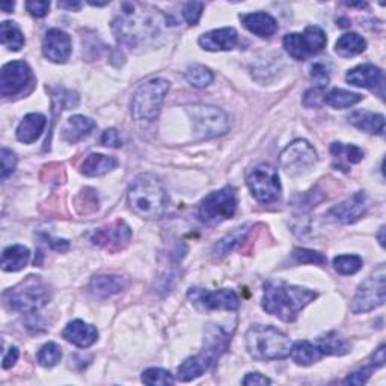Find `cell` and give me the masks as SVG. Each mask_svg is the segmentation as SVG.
<instances>
[{
    "instance_id": "obj_1",
    "label": "cell",
    "mask_w": 386,
    "mask_h": 386,
    "mask_svg": "<svg viewBox=\"0 0 386 386\" xmlns=\"http://www.w3.org/2000/svg\"><path fill=\"white\" fill-rule=\"evenodd\" d=\"M165 17L151 6L138 2H124L120 14L113 20L115 37L122 46L138 47L145 41L157 37Z\"/></svg>"
},
{
    "instance_id": "obj_2",
    "label": "cell",
    "mask_w": 386,
    "mask_h": 386,
    "mask_svg": "<svg viewBox=\"0 0 386 386\" xmlns=\"http://www.w3.org/2000/svg\"><path fill=\"white\" fill-rule=\"evenodd\" d=\"M317 298V293L284 281H271L264 285L263 308L282 321H294L298 314Z\"/></svg>"
},
{
    "instance_id": "obj_3",
    "label": "cell",
    "mask_w": 386,
    "mask_h": 386,
    "mask_svg": "<svg viewBox=\"0 0 386 386\" xmlns=\"http://www.w3.org/2000/svg\"><path fill=\"white\" fill-rule=\"evenodd\" d=\"M129 205L142 219H160L168 209V193L156 177L142 174L129 191Z\"/></svg>"
},
{
    "instance_id": "obj_4",
    "label": "cell",
    "mask_w": 386,
    "mask_h": 386,
    "mask_svg": "<svg viewBox=\"0 0 386 386\" xmlns=\"http://www.w3.org/2000/svg\"><path fill=\"white\" fill-rule=\"evenodd\" d=\"M291 339L273 326L257 325L246 334V348L257 361H278L291 353Z\"/></svg>"
},
{
    "instance_id": "obj_5",
    "label": "cell",
    "mask_w": 386,
    "mask_h": 386,
    "mask_svg": "<svg viewBox=\"0 0 386 386\" xmlns=\"http://www.w3.org/2000/svg\"><path fill=\"white\" fill-rule=\"evenodd\" d=\"M169 82L165 79H151L140 85L133 95L131 115L136 121H154L169 91Z\"/></svg>"
},
{
    "instance_id": "obj_6",
    "label": "cell",
    "mask_w": 386,
    "mask_h": 386,
    "mask_svg": "<svg viewBox=\"0 0 386 386\" xmlns=\"http://www.w3.org/2000/svg\"><path fill=\"white\" fill-rule=\"evenodd\" d=\"M50 300V293L38 278L29 276L13 290L6 293V303L13 311L32 314L46 307Z\"/></svg>"
},
{
    "instance_id": "obj_7",
    "label": "cell",
    "mask_w": 386,
    "mask_h": 386,
    "mask_svg": "<svg viewBox=\"0 0 386 386\" xmlns=\"http://www.w3.org/2000/svg\"><path fill=\"white\" fill-rule=\"evenodd\" d=\"M237 210V195L231 186L211 192L201 201L196 216L205 225H216L231 219Z\"/></svg>"
},
{
    "instance_id": "obj_8",
    "label": "cell",
    "mask_w": 386,
    "mask_h": 386,
    "mask_svg": "<svg viewBox=\"0 0 386 386\" xmlns=\"http://www.w3.org/2000/svg\"><path fill=\"white\" fill-rule=\"evenodd\" d=\"M187 113L193 122V131L201 139L218 138L230 130V116L214 106H188Z\"/></svg>"
},
{
    "instance_id": "obj_9",
    "label": "cell",
    "mask_w": 386,
    "mask_h": 386,
    "mask_svg": "<svg viewBox=\"0 0 386 386\" xmlns=\"http://www.w3.org/2000/svg\"><path fill=\"white\" fill-rule=\"evenodd\" d=\"M246 184L258 202L271 204L281 198V182L278 170L271 165H258L249 170Z\"/></svg>"
},
{
    "instance_id": "obj_10",
    "label": "cell",
    "mask_w": 386,
    "mask_h": 386,
    "mask_svg": "<svg viewBox=\"0 0 386 386\" xmlns=\"http://www.w3.org/2000/svg\"><path fill=\"white\" fill-rule=\"evenodd\" d=\"M385 280L386 272L385 266H379L377 271L371 276H368L367 280L359 285V289L352 300V311L355 314H362L373 311L376 308L382 307L385 303Z\"/></svg>"
},
{
    "instance_id": "obj_11",
    "label": "cell",
    "mask_w": 386,
    "mask_h": 386,
    "mask_svg": "<svg viewBox=\"0 0 386 386\" xmlns=\"http://www.w3.org/2000/svg\"><path fill=\"white\" fill-rule=\"evenodd\" d=\"M317 152L307 140H294L280 156L281 168L289 175H300L316 165Z\"/></svg>"
},
{
    "instance_id": "obj_12",
    "label": "cell",
    "mask_w": 386,
    "mask_h": 386,
    "mask_svg": "<svg viewBox=\"0 0 386 386\" xmlns=\"http://www.w3.org/2000/svg\"><path fill=\"white\" fill-rule=\"evenodd\" d=\"M131 230L124 220H115L109 225L98 228L93 232L91 241L94 246L116 252L130 243Z\"/></svg>"
},
{
    "instance_id": "obj_13",
    "label": "cell",
    "mask_w": 386,
    "mask_h": 386,
    "mask_svg": "<svg viewBox=\"0 0 386 386\" xmlns=\"http://www.w3.org/2000/svg\"><path fill=\"white\" fill-rule=\"evenodd\" d=\"M31 80V68L23 61H13L6 64L0 73V94L14 97L22 93Z\"/></svg>"
},
{
    "instance_id": "obj_14",
    "label": "cell",
    "mask_w": 386,
    "mask_h": 386,
    "mask_svg": "<svg viewBox=\"0 0 386 386\" xmlns=\"http://www.w3.org/2000/svg\"><path fill=\"white\" fill-rule=\"evenodd\" d=\"M188 298L200 303L205 309H227L236 311L240 307V299L234 290L222 289L218 291H207L195 289L188 291Z\"/></svg>"
},
{
    "instance_id": "obj_15",
    "label": "cell",
    "mask_w": 386,
    "mask_h": 386,
    "mask_svg": "<svg viewBox=\"0 0 386 386\" xmlns=\"http://www.w3.org/2000/svg\"><path fill=\"white\" fill-rule=\"evenodd\" d=\"M42 53L55 64H65L71 55V38L61 29L47 31L42 41Z\"/></svg>"
},
{
    "instance_id": "obj_16",
    "label": "cell",
    "mask_w": 386,
    "mask_h": 386,
    "mask_svg": "<svg viewBox=\"0 0 386 386\" xmlns=\"http://www.w3.org/2000/svg\"><path fill=\"white\" fill-rule=\"evenodd\" d=\"M368 210V200L364 192L353 195L352 198L341 202L337 207L332 209L328 216L339 223H353L359 218H362Z\"/></svg>"
},
{
    "instance_id": "obj_17",
    "label": "cell",
    "mask_w": 386,
    "mask_h": 386,
    "mask_svg": "<svg viewBox=\"0 0 386 386\" xmlns=\"http://www.w3.org/2000/svg\"><path fill=\"white\" fill-rule=\"evenodd\" d=\"M200 46L209 51H227L240 46V38L236 29L223 28L204 33L200 37Z\"/></svg>"
},
{
    "instance_id": "obj_18",
    "label": "cell",
    "mask_w": 386,
    "mask_h": 386,
    "mask_svg": "<svg viewBox=\"0 0 386 386\" xmlns=\"http://www.w3.org/2000/svg\"><path fill=\"white\" fill-rule=\"evenodd\" d=\"M62 337L71 344H74L80 348H86L91 347L97 341L98 330L93 325H88V323L82 320H74L68 323L64 332H62Z\"/></svg>"
},
{
    "instance_id": "obj_19",
    "label": "cell",
    "mask_w": 386,
    "mask_h": 386,
    "mask_svg": "<svg viewBox=\"0 0 386 386\" xmlns=\"http://www.w3.org/2000/svg\"><path fill=\"white\" fill-rule=\"evenodd\" d=\"M346 80L353 86L374 89L382 83V70L373 64H362L350 70Z\"/></svg>"
},
{
    "instance_id": "obj_20",
    "label": "cell",
    "mask_w": 386,
    "mask_h": 386,
    "mask_svg": "<svg viewBox=\"0 0 386 386\" xmlns=\"http://www.w3.org/2000/svg\"><path fill=\"white\" fill-rule=\"evenodd\" d=\"M240 20L250 33H254L257 37H262V38L272 37V35L278 31L276 20L272 15H268L266 13L243 14L240 15Z\"/></svg>"
},
{
    "instance_id": "obj_21",
    "label": "cell",
    "mask_w": 386,
    "mask_h": 386,
    "mask_svg": "<svg viewBox=\"0 0 386 386\" xmlns=\"http://www.w3.org/2000/svg\"><path fill=\"white\" fill-rule=\"evenodd\" d=\"M214 365V362L209 356H205L202 352L196 356L187 357L186 361L178 367L177 380L179 382H192L198 379L205 371H209Z\"/></svg>"
},
{
    "instance_id": "obj_22",
    "label": "cell",
    "mask_w": 386,
    "mask_h": 386,
    "mask_svg": "<svg viewBox=\"0 0 386 386\" xmlns=\"http://www.w3.org/2000/svg\"><path fill=\"white\" fill-rule=\"evenodd\" d=\"M47 120L41 113H29L26 115L23 121L17 129V139L23 143H33L40 139L44 129H46Z\"/></svg>"
},
{
    "instance_id": "obj_23",
    "label": "cell",
    "mask_w": 386,
    "mask_h": 386,
    "mask_svg": "<svg viewBox=\"0 0 386 386\" xmlns=\"http://www.w3.org/2000/svg\"><path fill=\"white\" fill-rule=\"evenodd\" d=\"M125 289V280L118 275H97L89 284V291L97 298H111Z\"/></svg>"
},
{
    "instance_id": "obj_24",
    "label": "cell",
    "mask_w": 386,
    "mask_h": 386,
    "mask_svg": "<svg viewBox=\"0 0 386 386\" xmlns=\"http://www.w3.org/2000/svg\"><path fill=\"white\" fill-rule=\"evenodd\" d=\"M348 122L353 124L356 129L370 134H379V136H382L385 133V116L380 113L355 111L348 115Z\"/></svg>"
},
{
    "instance_id": "obj_25",
    "label": "cell",
    "mask_w": 386,
    "mask_h": 386,
    "mask_svg": "<svg viewBox=\"0 0 386 386\" xmlns=\"http://www.w3.org/2000/svg\"><path fill=\"white\" fill-rule=\"evenodd\" d=\"M95 127L97 125L93 120H89L82 115H74L67 121L64 130H62V138L68 143H76L88 138Z\"/></svg>"
},
{
    "instance_id": "obj_26",
    "label": "cell",
    "mask_w": 386,
    "mask_h": 386,
    "mask_svg": "<svg viewBox=\"0 0 386 386\" xmlns=\"http://www.w3.org/2000/svg\"><path fill=\"white\" fill-rule=\"evenodd\" d=\"M31 250L23 245L6 248L2 254V268L5 272H19L29 263Z\"/></svg>"
},
{
    "instance_id": "obj_27",
    "label": "cell",
    "mask_w": 386,
    "mask_h": 386,
    "mask_svg": "<svg viewBox=\"0 0 386 386\" xmlns=\"http://www.w3.org/2000/svg\"><path fill=\"white\" fill-rule=\"evenodd\" d=\"M118 161L111 156L104 154H91L85 159L82 163V174L86 177H102L116 168Z\"/></svg>"
},
{
    "instance_id": "obj_28",
    "label": "cell",
    "mask_w": 386,
    "mask_h": 386,
    "mask_svg": "<svg viewBox=\"0 0 386 386\" xmlns=\"http://www.w3.org/2000/svg\"><path fill=\"white\" fill-rule=\"evenodd\" d=\"M317 347L320 348V352L323 355H332V356H343L350 352L348 341L346 338L341 337L338 332H329L325 337L319 338Z\"/></svg>"
},
{
    "instance_id": "obj_29",
    "label": "cell",
    "mask_w": 386,
    "mask_h": 386,
    "mask_svg": "<svg viewBox=\"0 0 386 386\" xmlns=\"http://www.w3.org/2000/svg\"><path fill=\"white\" fill-rule=\"evenodd\" d=\"M290 356L298 365L308 367V365H312L314 362H317L323 356V353L320 352V348L317 346L311 344L309 341H298V343H294L291 346Z\"/></svg>"
},
{
    "instance_id": "obj_30",
    "label": "cell",
    "mask_w": 386,
    "mask_h": 386,
    "mask_svg": "<svg viewBox=\"0 0 386 386\" xmlns=\"http://www.w3.org/2000/svg\"><path fill=\"white\" fill-rule=\"evenodd\" d=\"M367 49V41L357 33H346L335 44L337 55L341 58H352Z\"/></svg>"
},
{
    "instance_id": "obj_31",
    "label": "cell",
    "mask_w": 386,
    "mask_h": 386,
    "mask_svg": "<svg viewBox=\"0 0 386 386\" xmlns=\"http://www.w3.org/2000/svg\"><path fill=\"white\" fill-rule=\"evenodd\" d=\"M249 228H250V225L248 223V225H243L240 228H236L234 231H231L228 236L223 237L219 243L214 246V255H216L218 258H222V257L228 255L230 252H232L236 248H239L245 241L248 232H249Z\"/></svg>"
},
{
    "instance_id": "obj_32",
    "label": "cell",
    "mask_w": 386,
    "mask_h": 386,
    "mask_svg": "<svg viewBox=\"0 0 386 386\" xmlns=\"http://www.w3.org/2000/svg\"><path fill=\"white\" fill-rule=\"evenodd\" d=\"M362 95L356 93L346 91V89L334 88L330 89L329 93L325 94V103L335 107V109H347V107H352L357 104L359 102H362Z\"/></svg>"
},
{
    "instance_id": "obj_33",
    "label": "cell",
    "mask_w": 386,
    "mask_h": 386,
    "mask_svg": "<svg viewBox=\"0 0 386 386\" xmlns=\"http://www.w3.org/2000/svg\"><path fill=\"white\" fill-rule=\"evenodd\" d=\"M0 40L5 47L13 51H19L24 46L23 32L14 22H3L0 24Z\"/></svg>"
},
{
    "instance_id": "obj_34",
    "label": "cell",
    "mask_w": 386,
    "mask_h": 386,
    "mask_svg": "<svg viewBox=\"0 0 386 386\" xmlns=\"http://www.w3.org/2000/svg\"><path fill=\"white\" fill-rule=\"evenodd\" d=\"M303 42L305 47H307L308 56L309 55H317L323 49L326 47V33L319 26H308L307 29L303 32Z\"/></svg>"
},
{
    "instance_id": "obj_35",
    "label": "cell",
    "mask_w": 386,
    "mask_h": 386,
    "mask_svg": "<svg viewBox=\"0 0 386 386\" xmlns=\"http://www.w3.org/2000/svg\"><path fill=\"white\" fill-rule=\"evenodd\" d=\"M186 79L195 88H207L213 82L214 76L210 68L200 64H193L187 68Z\"/></svg>"
},
{
    "instance_id": "obj_36",
    "label": "cell",
    "mask_w": 386,
    "mask_h": 386,
    "mask_svg": "<svg viewBox=\"0 0 386 386\" xmlns=\"http://www.w3.org/2000/svg\"><path fill=\"white\" fill-rule=\"evenodd\" d=\"M330 152L335 159H344L347 163H359L364 159V151L356 145H344L335 142L330 145Z\"/></svg>"
},
{
    "instance_id": "obj_37",
    "label": "cell",
    "mask_w": 386,
    "mask_h": 386,
    "mask_svg": "<svg viewBox=\"0 0 386 386\" xmlns=\"http://www.w3.org/2000/svg\"><path fill=\"white\" fill-rule=\"evenodd\" d=\"M284 49L296 61H303L308 56L307 47H305L303 37L300 33H289L284 37Z\"/></svg>"
},
{
    "instance_id": "obj_38",
    "label": "cell",
    "mask_w": 386,
    "mask_h": 386,
    "mask_svg": "<svg viewBox=\"0 0 386 386\" xmlns=\"http://www.w3.org/2000/svg\"><path fill=\"white\" fill-rule=\"evenodd\" d=\"M334 267L339 275H355L362 268V258L357 255H338L334 258Z\"/></svg>"
},
{
    "instance_id": "obj_39",
    "label": "cell",
    "mask_w": 386,
    "mask_h": 386,
    "mask_svg": "<svg viewBox=\"0 0 386 386\" xmlns=\"http://www.w3.org/2000/svg\"><path fill=\"white\" fill-rule=\"evenodd\" d=\"M37 359H38L40 365L46 367V368H51V367H55L58 362H61L62 350L55 343H47L40 348Z\"/></svg>"
},
{
    "instance_id": "obj_40",
    "label": "cell",
    "mask_w": 386,
    "mask_h": 386,
    "mask_svg": "<svg viewBox=\"0 0 386 386\" xmlns=\"http://www.w3.org/2000/svg\"><path fill=\"white\" fill-rule=\"evenodd\" d=\"M142 382L147 385H172L174 377L161 368H148L142 373Z\"/></svg>"
},
{
    "instance_id": "obj_41",
    "label": "cell",
    "mask_w": 386,
    "mask_h": 386,
    "mask_svg": "<svg viewBox=\"0 0 386 386\" xmlns=\"http://www.w3.org/2000/svg\"><path fill=\"white\" fill-rule=\"evenodd\" d=\"M293 255L296 258V262L302 264H325L326 257L317 252V250L305 249V248H298L293 250Z\"/></svg>"
},
{
    "instance_id": "obj_42",
    "label": "cell",
    "mask_w": 386,
    "mask_h": 386,
    "mask_svg": "<svg viewBox=\"0 0 386 386\" xmlns=\"http://www.w3.org/2000/svg\"><path fill=\"white\" fill-rule=\"evenodd\" d=\"M0 165H2L0 177H2V179H6L15 170V166H17L15 152L3 147L2 151H0Z\"/></svg>"
},
{
    "instance_id": "obj_43",
    "label": "cell",
    "mask_w": 386,
    "mask_h": 386,
    "mask_svg": "<svg viewBox=\"0 0 386 386\" xmlns=\"http://www.w3.org/2000/svg\"><path fill=\"white\" fill-rule=\"evenodd\" d=\"M202 10H204V3H201V2H188V3H186L184 5V13H183L186 22L188 24L195 26L201 19Z\"/></svg>"
},
{
    "instance_id": "obj_44",
    "label": "cell",
    "mask_w": 386,
    "mask_h": 386,
    "mask_svg": "<svg viewBox=\"0 0 386 386\" xmlns=\"http://www.w3.org/2000/svg\"><path fill=\"white\" fill-rule=\"evenodd\" d=\"M325 88H312L303 95V104L307 107H319L325 103Z\"/></svg>"
},
{
    "instance_id": "obj_45",
    "label": "cell",
    "mask_w": 386,
    "mask_h": 386,
    "mask_svg": "<svg viewBox=\"0 0 386 386\" xmlns=\"http://www.w3.org/2000/svg\"><path fill=\"white\" fill-rule=\"evenodd\" d=\"M311 79L314 80V83H316L319 88H325L329 83V73H328V68L325 67V64H314L311 68Z\"/></svg>"
},
{
    "instance_id": "obj_46",
    "label": "cell",
    "mask_w": 386,
    "mask_h": 386,
    "mask_svg": "<svg viewBox=\"0 0 386 386\" xmlns=\"http://www.w3.org/2000/svg\"><path fill=\"white\" fill-rule=\"evenodd\" d=\"M373 365L370 367H367V368H361L359 371H355L352 374H348L346 379H344V385H365L367 380L370 379V376H371V371H373Z\"/></svg>"
},
{
    "instance_id": "obj_47",
    "label": "cell",
    "mask_w": 386,
    "mask_h": 386,
    "mask_svg": "<svg viewBox=\"0 0 386 386\" xmlns=\"http://www.w3.org/2000/svg\"><path fill=\"white\" fill-rule=\"evenodd\" d=\"M26 10L31 13L32 17H37V19H41V17H46L49 10H50V2H40V0H29L26 2Z\"/></svg>"
},
{
    "instance_id": "obj_48",
    "label": "cell",
    "mask_w": 386,
    "mask_h": 386,
    "mask_svg": "<svg viewBox=\"0 0 386 386\" xmlns=\"http://www.w3.org/2000/svg\"><path fill=\"white\" fill-rule=\"evenodd\" d=\"M100 143L104 147H111V148H120L122 145L121 138L118 131L115 129H107L100 138Z\"/></svg>"
},
{
    "instance_id": "obj_49",
    "label": "cell",
    "mask_w": 386,
    "mask_h": 386,
    "mask_svg": "<svg viewBox=\"0 0 386 386\" xmlns=\"http://www.w3.org/2000/svg\"><path fill=\"white\" fill-rule=\"evenodd\" d=\"M41 239L46 241V243L51 249L58 250V252H65V250H68V248H70L68 240H64V239H55V237H51L49 234H41Z\"/></svg>"
},
{
    "instance_id": "obj_50",
    "label": "cell",
    "mask_w": 386,
    "mask_h": 386,
    "mask_svg": "<svg viewBox=\"0 0 386 386\" xmlns=\"http://www.w3.org/2000/svg\"><path fill=\"white\" fill-rule=\"evenodd\" d=\"M272 380L271 379H267L266 376L263 374H259V373H249L246 377H245V380H243V385L245 386H257V385H271Z\"/></svg>"
},
{
    "instance_id": "obj_51",
    "label": "cell",
    "mask_w": 386,
    "mask_h": 386,
    "mask_svg": "<svg viewBox=\"0 0 386 386\" xmlns=\"http://www.w3.org/2000/svg\"><path fill=\"white\" fill-rule=\"evenodd\" d=\"M19 356H20L19 348L11 347L10 350H8V353L3 356L2 367L5 368V370H8V368H11L17 362V359H19Z\"/></svg>"
},
{
    "instance_id": "obj_52",
    "label": "cell",
    "mask_w": 386,
    "mask_h": 386,
    "mask_svg": "<svg viewBox=\"0 0 386 386\" xmlns=\"http://www.w3.org/2000/svg\"><path fill=\"white\" fill-rule=\"evenodd\" d=\"M385 361H386V357H385V346H380L379 348L376 350L374 355H373V367L374 368H379V367H383L385 365Z\"/></svg>"
},
{
    "instance_id": "obj_53",
    "label": "cell",
    "mask_w": 386,
    "mask_h": 386,
    "mask_svg": "<svg viewBox=\"0 0 386 386\" xmlns=\"http://www.w3.org/2000/svg\"><path fill=\"white\" fill-rule=\"evenodd\" d=\"M58 6L62 10H70V11H79L82 8L80 2H58Z\"/></svg>"
},
{
    "instance_id": "obj_54",
    "label": "cell",
    "mask_w": 386,
    "mask_h": 386,
    "mask_svg": "<svg viewBox=\"0 0 386 386\" xmlns=\"http://www.w3.org/2000/svg\"><path fill=\"white\" fill-rule=\"evenodd\" d=\"M14 6H15L14 2H3L2 5H0V8H2L3 13H11L14 10Z\"/></svg>"
},
{
    "instance_id": "obj_55",
    "label": "cell",
    "mask_w": 386,
    "mask_h": 386,
    "mask_svg": "<svg viewBox=\"0 0 386 386\" xmlns=\"http://www.w3.org/2000/svg\"><path fill=\"white\" fill-rule=\"evenodd\" d=\"M383 231H385V228L382 227V228H380V232H379V240H380V245H382V246L385 245V240H383Z\"/></svg>"
}]
</instances>
